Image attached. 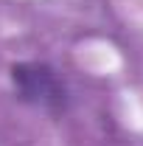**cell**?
Listing matches in <instances>:
<instances>
[{"mask_svg": "<svg viewBox=\"0 0 143 146\" xmlns=\"http://www.w3.org/2000/svg\"><path fill=\"white\" fill-rule=\"evenodd\" d=\"M11 87L23 104L36 110L62 115L70 107V90L62 79V73L48 62H17L11 65Z\"/></svg>", "mask_w": 143, "mask_h": 146, "instance_id": "obj_1", "label": "cell"}]
</instances>
